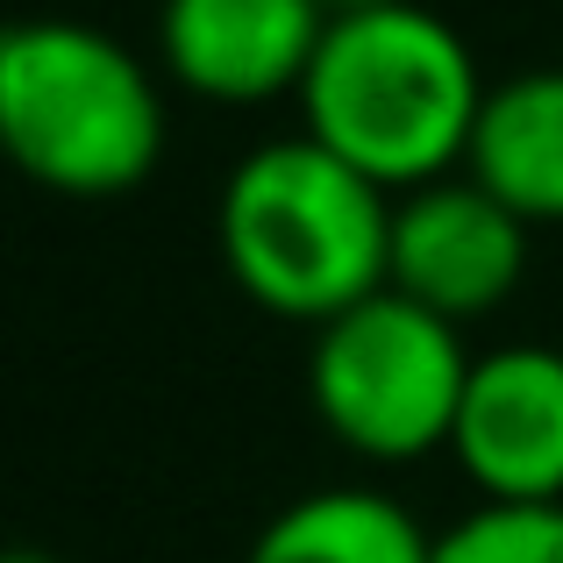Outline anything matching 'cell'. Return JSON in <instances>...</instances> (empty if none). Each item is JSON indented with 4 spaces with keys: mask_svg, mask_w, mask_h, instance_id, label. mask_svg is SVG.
<instances>
[{
    "mask_svg": "<svg viewBox=\"0 0 563 563\" xmlns=\"http://www.w3.org/2000/svg\"><path fill=\"white\" fill-rule=\"evenodd\" d=\"M0 563H65V556H51V550H8Z\"/></svg>",
    "mask_w": 563,
    "mask_h": 563,
    "instance_id": "obj_12",
    "label": "cell"
},
{
    "mask_svg": "<svg viewBox=\"0 0 563 563\" xmlns=\"http://www.w3.org/2000/svg\"><path fill=\"white\" fill-rule=\"evenodd\" d=\"M464 385V329L393 286L314 329L307 350V407L329 428V442H343L364 464H421L450 450Z\"/></svg>",
    "mask_w": 563,
    "mask_h": 563,
    "instance_id": "obj_4",
    "label": "cell"
},
{
    "mask_svg": "<svg viewBox=\"0 0 563 563\" xmlns=\"http://www.w3.org/2000/svg\"><path fill=\"white\" fill-rule=\"evenodd\" d=\"M329 22L321 0H157V71L214 108L300 100Z\"/></svg>",
    "mask_w": 563,
    "mask_h": 563,
    "instance_id": "obj_7",
    "label": "cell"
},
{
    "mask_svg": "<svg viewBox=\"0 0 563 563\" xmlns=\"http://www.w3.org/2000/svg\"><path fill=\"white\" fill-rule=\"evenodd\" d=\"M243 563H435V536L378 485H321L286 499Z\"/></svg>",
    "mask_w": 563,
    "mask_h": 563,
    "instance_id": "obj_9",
    "label": "cell"
},
{
    "mask_svg": "<svg viewBox=\"0 0 563 563\" xmlns=\"http://www.w3.org/2000/svg\"><path fill=\"white\" fill-rule=\"evenodd\" d=\"M0 136L29 186L57 200H122L165 157V86L108 29L29 14L0 43Z\"/></svg>",
    "mask_w": 563,
    "mask_h": 563,
    "instance_id": "obj_3",
    "label": "cell"
},
{
    "mask_svg": "<svg viewBox=\"0 0 563 563\" xmlns=\"http://www.w3.org/2000/svg\"><path fill=\"white\" fill-rule=\"evenodd\" d=\"M485 71L471 43L421 0L372 14H335L300 86V122L314 143L378 179L385 192L435 186L464 172L485 114Z\"/></svg>",
    "mask_w": 563,
    "mask_h": 563,
    "instance_id": "obj_2",
    "label": "cell"
},
{
    "mask_svg": "<svg viewBox=\"0 0 563 563\" xmlns=\"http://www.w3.org/2000/svg\"><path fill=\"white\" fill-rule=\"evenodd\" d=\"M214 243L250 307L329 329L393 286V192L307 129L272 136L221 179Z\"/></svg>",
    "mask_w": 563,
    "mask_h": 563,
    "instance_id": "obj_1",
    "label": "cell"
},
{
    "mask_svg": "<svg viewBox=\"0 0 563 563\" xmlns=\"http://www.w3.org/2000/svg\"><path fill=\"white\" fill-rule=\"evenodd\" d=\"M528 221L471 172L393 200V292L442 321H485L528 278Z\"/></svg>",
    "mask_w": 563,
    "mask_h": 563,
    "instance_id": "obj_5",
    "label": "cell"
},
{
    "mask_svg": "<svg viewBox=\"0 0 563 563\" xmlns=\"http://www.w3.org/2000/svg\"><path fill=\"white\" fill-rule=\"evenodd\" d=\"M435 563H563V507H471L435 536Z\"/></svg>",
    "mask_w": 563,
    "mask_h": 563,
    "instance_id": "obj_10",
    "label": "cell"
},
{
    "mask_svg": "<svg viewBox=\"0 0 563 563\" xmlns=\"http://www.w3.org/2000/svg\"><path fill=\"white\" fill-rule=\"evenodd\" d=\"M329 14H372V8H399V0H321Z\"/></svg>",
    "mask_w": 563,
    "mask_h": 563,
    "instance_id": "obj_11",
    "label": "cell"
},
{
    "mask_svg": "<svg viewBox=\"0 0 563 563\" xmlns=\"http://www.w3.org/2000/svg\"><path fill=\"white\" fill-rule=\"evenodd\" d=\"M450 456L478 507H563V350L507 343L471 357Z\"/></svg>",
    "mask_w": 563,
    "mask_h": 563,
    "instance_id": "obj_6",
    "label": "cell"
},
{
    "mask_svg": "<svg viewBox=\"0 0 563 563\" xmlns=\"http://www.w3.org/2000/svg\"><path fill=\"white\" fill-rule=\"evenodd\" d=\"M464 172L499 192L528 229L563 221V65L514 71L485 93Z\"/></svg>",
    "mask_w": 563,
    "mask_h": 563,
    "instance_id": "obj_8",
    "label": "cell"
}]
</instances>
